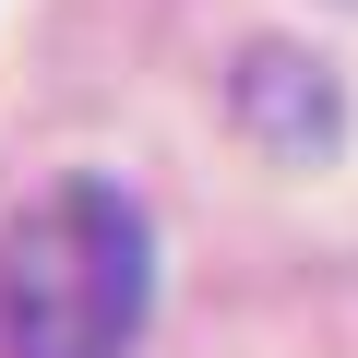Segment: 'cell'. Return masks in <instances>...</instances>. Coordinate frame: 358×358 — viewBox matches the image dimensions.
I'll return each instance as SVG.
<instances>
[{
    "label": "cell",
    "mask_w": 358,
    "mask_h": 358,
    "mask_svg": "<svg viewBox=\"0 0 358 358\" xmlns=\"http://www.w3.org/2000/svg\"><path fill=\"white\" fill-rule=\"evenodd\" d=\"M155 299L143 203L108 179H60L0 227V358H131Z\"/></svg>",
    "instance_id": "cell-1"
},
{
    "label": "cell",
    "mask_w": 358,
    "mask_h": 358,
    "mask_svg": "<svg viewBox=\"0 0 358 358\" xmlns=\"http://www.w3.org/2000/svg\"><path fill=\"white\" fill-rule=\"evenodd\" d=\"M227 96H239V120H251V143H275L287 167H299V155H322V143L346 131V96H334V72H310L299 48H251Z\"/></svg>",
    "instance_id": "cell-2"
}]
</instances>
